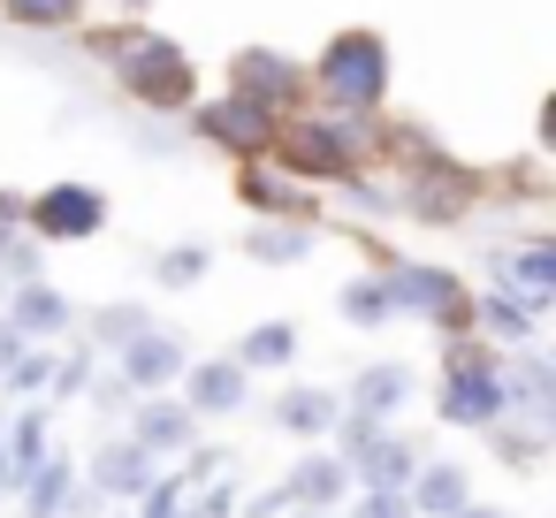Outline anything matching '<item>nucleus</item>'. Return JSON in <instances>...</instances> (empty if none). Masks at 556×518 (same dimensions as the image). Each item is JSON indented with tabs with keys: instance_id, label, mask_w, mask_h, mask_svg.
Returning a JSON list of instances; mask_svg holds the SVG:
<instances>
[{
	"instance_id": "f03ea898",
	"label": "nucleus",
	"mask_w": 556,
	"mask_h": 518,
	"mask_svg": "<svg viewBox=\"0 0 556 518\" xmlns=\"http://www.w3.org/2000/svg\"><path fill=\"white\" fill-rule=\"evenodd\" d=\"M100 54H108L115 85L138 108H153V115L199 108V70H191V54L176 39H161V31H115V39H100Z\"/></svg>"
},
{
	"instance_id": "37998d69",
	"label": "nucleus",
	"mask_w": 556,
	"mask_h": 518,
	"mask_svg": "<svg viewBox=\"0 0 556 518\" xmlns=\"http://www.w3.org/2000/svg\"><path fill=\"white\" fill-rule=\"evenodd\" d=\"M0 427H9V419H0Z\"/></svg>"
},
{
	"instance_id": "c85d7f7f",
	"label": "nucleus",
	"mask_w": 556,
	"mask_h": 518,
	"mask_svg": "<svg viewBox=\"0 0 556 518\" xmlns=\"http://www.w3.org/2000/svg\"><path fill=\"white\" fill-rule=\"evenodd\" d=\"M206 267H214V244H168V252L153 260L161 290H191V282H206Z\"/></svg>"
},
{
	"instance_id": "ea45409f",
	"label": "nucleus",
	"mask_w": 556,
	"mask_h": 518,
	"mask_svg": "<svg viewBox=\"0 0 556 518\" xmlns=\"http://www.w3.org/2000/svg\"><path fill=\"white\" fill-rule=\"evenodd\" d=\"M16 488H24V480H16V472H9V465H0V495H16Z\"/></svg>"
},
{
	"instance_id": "cd10ccee",
	"label": "nucleus",
	"mask_w": 556,
	"mask_h": 518,
	"mask_svg": "<svg viewBox=\"0 0 556 518\" xmlns=\"http://www.w3.org/2000/svg\"><path fill=\"white\" fill-rule=\"evenodd\" d=\"M0 16L16 31H70L85 16V0H0Z\"/></svg>"
},
{
	"instance_id": "7ed1b4c3",
	"label": "nucleus",
	"mask_w": 556,
	"mask_h": 518,
	"mask_svg": "<svg viewBox=\"0 0 556 518\" xmlns=\"http://www.w3.org/2000/svg\"><path fill=\"white\" fill-rule=\"evenodd\" d=\"M305 85L336 115H381V100H389V39L381 31H336Z\"/></svg>"
},
{
	"instance_id": "39448f33",
	"label": "nucleus",
	"mask_w": 556,
	"mask_h": 518,
	"mask_svg": "<svg viewBox=\"0 0 556 518\" xmlns=\"http://www.w3.org/2000/svg\"><path fill=\"white\" fill-rule=\"evenodd\" d=\"M381 290H389V313H412L442 336H472V290L450 275V267H427V260H389L381 267Z\"/></svg>"
},
{
	"instance_id": "412c9836",
	"label": "nucleus",
	"mask_w": 556,
	"mask_h": 518,
	"mask_svg": "<svg viewBox=\"0 0 556 518\" xmlns=\"http://www.w3.org/2000/svg\"><path fill=\"white\" fill-rule=\"evenodd\" d=\"M412 396V366L404 358H381V366H358V381H351V396H343V412H366V419H389L396 404Z\"/></svg>"
},
{
	"instance_id": "473e14b6",
	"label": "nucleus",
	"mask_w": 556,
	"mask_h": 518,
	"mask_svg": "<svg viewBox=\"0 0 556 518\" xmlns=\"http://www.w3.org/2000/svg\"><path fill=\"white\" fill-rule=\"evenodd\" d=\"M184 495H191V472H161V480L138 495V518H176V510H184Z\"/></svg>"
},
{
	"instance_id": "58836bf2",
	"label": "nucleus",
	"mask_w": 556,
	"mask_h": 518,
	"mask_svg": "<svg viewBox=\"0 0 556 518\" xmlns=\"http://www.w3.org/2000/svg\"><path fill=\"white\" fill-rule=\"evenodd\" d=\"M115 9H123V16H146V9H153V0H115Z\"/></svg>"
},
{
	"instance_id": "c9c22d12",
	"label": "nucleus",
	"mask_w": 556,
	"mask_h": 518,
	"mask_svg": "<svg viewBox=\"0 0 556 518\" xmlns=\"http://www.w3.org/2000/svg\"><path fill=\"white\" fill-rule=\"evenodd\" d=\"M16 229H24V199L0 191V244H16Z\"/></svg>"
},
{
	"instance_id": "2f4dec72",
	"label": "nucleus",
	"mask_w": 556,
	"mask_h": 518,
	"mask_svg": "<svg viewBox=\"0 0 556 518\" xmlns=\"http://www.w3.org/2000/svg\"><path fill=\"white\" fill-rule=\"evenodd\" d=\"M47 374H54V351H39V343H31V351H24L9 374H0V381H9V396H47Z\"/></svg>"
},
{
	"instance_id": "1a4fd4ad",
	"label": "nucleus",
	"mask_w": 556,
	"mask_h": 518,
	"mask_svg": "<svg viewBox=\"0 0 556 518\" xmlns=\"http://www.w3.org/2000/svg\"><path fill=\"white\" fill-rule=\"evenodd\" d=\"M184 366H191V351H184V336H168V328H146V336H130V343L115 351V381H123L130 396H168V389L184 381Z\"/></svg>"
},
{
	"instance_id": "2eb2a0df",
	"label": "nucleus",
	"mask_w": 556,
	"mask_h": 518,
	"mask_svg": "<svg viewBox=\"0 0 556 518\" xmlns=\"http://www.w3.org/2000/svg\"><path fill=\"white\" fill-rule=\"evenodd\" d=\"M130 442H138L146 457H184V450L199 442V427H191V412H184L176 396H138V412H130Z\"/></svg>"
},
{
	"instance_id": "dca6fc26",
	"label": "nucleus",
	"mask_w": 556,
	"mask_h": 518,
	"mask_svg": "<svg viewBox=\"0 0 556 518\" xmlns=\"http://www.w3.org/2000/svg\"><path fill=\"white\" fill-rule=\"evenodd\" d=\"M298 176H282V168H267V161H244L237 168V199L252 206V214H275V222H313V191H290Z\"/></svg>"
},
{
	"instance_id": "5701e85b",
	"label": "nucleus",
	"mask_w": 556,
	"mask_h": 518,
	"mask_svg": "<svg viewBox=\"0 0 556 518\" xmlns=\"http://www.w3.org/2000/svg\"><path fill=\"white\" fill-rule=\"evenodd\" d=\"M77 488H85V480H77V465H70V457H47V465H39L16 495H24V518H62Z\"/></svg>"
},
{
	"instance_id": "4be33fe9",
	"label": "nucleus",
	"mask_w": 556,
	"mask_h": 518,
	"mask_svg": "<svg viewBox=\"0 0 556 518\" xmlns=\"http://www.w3.org/2000/svg\"><path fill=\"white\" fill-rule=\"evenodd\" d=\"M412 472H419V450H412L404 434H374V450L351 465V480H358V488H396V495L412 488Z\"/></svg>"
},
{
	"instance_id": "ddd939ff",
	"label": "nucleus",
	"mask_w": 556,
	"mask_h": 518,
	"mask_svg": "<svg viewBox=\"0 0 556 518\" xmlns=\"http://www.w3.org/2000/svg\"><path fill=\"white\" fill-rule=\"evenodd\" d=\"M343 495H351V465H343L336 450L298 457V465L282 472V488H275V503H282V510H336Z\"/></svg>"
},
{
	"instance_id": "4c0bfd02",
	"label": "nucleus",
	"mask_w": 556,
	"mask_h": 518,
	"mask_svg": "<svg viewBox=\"0 0 556 518\" xmlns=\"http://www.w3.org/2000/svg\"><path fill=\"white\" fill-rule=\"evenodd\" d=\"M457 518H510V510H503V503H480V495H472V503H465Z\"/></svg>"
},
{
	"instance_id": "79ce46f5",
	"label": "nucleus",
	"mask_w": 556,
	"mask_h": 518,
	"mask_svg": "<svg viewBox=\"0 0 556 518\" xmlns=\"http://www.w3.org/2000/svg\"><path fill=\"white\" fill-rule=\"evenodd\" d=\"M0 298H9V282H0Z\"/></svg>"
},
{
	"instance_id": "f3484780",
	"label": "nucleus",
	"mask_w": 556,
	"mask_h": 518,
	"mask_svg": "<svg viewBox=\"0 0 556 518\" xmlns=\"http://www.w3.org/2000/svg\"><path fill=\"white\" fill-rule=\"evenodd\" d=\"M495 282H503V290H518L533 313H548V298H556V244H548V237H526L518 252H503V260H495Z\"/></svg>"
},
{
	"instance_id": "72a5a7b5",
	"label": "nucleus",
	"mask_w": 556,
	"mask_h": 518,
	"mask_svg": "<svg viewBox=\"0 0 556 518\" xmlns=\"http://www.w3.org/2000/svg\"><path fill=\"white\" fill-rule=\"evenodd\" d=\"M176 518H237V480H214V488L184 495V510H176Z\"/></svg>"
},
{
	"instance_id": "a19ab883",
	"label": "nucleus",
	"mask_w": 556,
	"mask_h": 518,
	"mask_svg": "<svg viewBox=\"0 0 556 518\" xmlns=\"http://www.w3.org/2000/svg\"><path fill=\"white\" fill-rule=\"evenodd\" d=\"M282 518H328V510H282Z\"/></svg>"
},
{
	"instance_id": "393cba45",
	"label": "nucleus",
	"mask_w": 556,
	"mask_h": 518,
	"mask_svg": "<svg viewBox=\"0 0 556 518\" xmlns=\"http://www.w3.org/2000/svg\"><path fill=\"white\" fill-rule=\"evenodd\" d=\"M0 442H9V450H0V465H9L16 480H31V472L54 457V450H47V419H39V412H16L9 427H0Z\"/></svg>"
},
{
	"instance_id": "f8f14e48",
	"label": "nucleus",
	"mask_w": 556,
	"mask_h": 518,
	"mask_svg": "<svg viewBox=\"0 0 556 518\" xmlns=\"http://www.w3.org/2000/svg\"><path fill=\"white\" fill-rule=\"evenodd\" d=\"M77 480H85L100 503H138V495L161 480V457H146L130 434H115V442H100V450H92V465H85Z\"/></svg>"
},
{
	"instance_id": "a211bd4d",
	"label": "nucleus",
	"mask_w": 556,
	"mask_h": 518,
	"mask_svg": "<svg viewBox=\"0 0 556 518\" xmlns=\"http://www.w3.org/2000/svg\"><path fill=\"white\" fill-rule=\"evenodd\" d=\"M404 503H412V518H457L465 503H472V472L465 465H450V457H419V472H412V488H404Z\"/></svg>"
},
{
	"instance_id": "e433bc0d",
	"label": "nucleus",
	"mask_w": 556,
	"mask_h": 518,
	"mask_svg": "<svg viewBox=\"0 0 556 518\" xmlns=\"http://www.w3.org/2000/svg\"><path fill=\"white\" fill-rule=\"evenodd\" d=\"M24 351H31V343H24V336H16V328H9V320H0V374H9V366H16V358H24Z\"/></svg>"
},
{
	"instance_id": "0eeeda50",
	"label": "nucleus",
	"mask_w": 556,
	"mask_h": 518,
	"mask_svg": "<svg viewBox=\"0 0 556 518\" xmlns=\"http://www.w3.org/2000/svg\"><path fill=\"white\" fill-rule=\"evenodd\" d=\"M229 92L252 100V108H267V115L282 123V115H298V100H305V62H290V54H275V47H244V54L229 62Z\"/></svg>"
},
{
	"instance_id": "b1692460",
	"label": "nucleus",
	"mask_w": 556,
	"mask_h": 518,
	"mask_svg": "<svg viewBox=\"0 0 556 518\" xmlns=\"http://www.w3.org/2000/svg\"><path fill=\"white\" fill-rule=\"evenodd\" d=\"M229 358H237L244 374H275V366H290V358H298V328H290V320H260Z\"/></svg>"
},
{
	"instance_id": "6e6552de",
	"label": "nucleus",
	"mask_w": 556,
	"mask_h": 518,
	"mask_svg": "<svg viewBox=\"0 0 556 518\" xmlns=\"http://www.w3.org/2000/svg\"><path fill=\"white\" fill-rule=\"evenodd\" d=\"M191 130L206 138V146H222V153H237V161H267L275 153V115L267 108H252V100H237V92H222V100H206V108H191Z\"/></svg>"
},
{
	"instance_id": "f704fd0d",
	"label": "nucleus",
	"mask_w": 556,
	"mask_h": 518,
	"mask_svg": "<svg viewBox=\"0 0 556 518\" xmlns=\"http://www.w3.org/2000/svg\"><path fill=\"white\" fill-rule=\"evenodd\" d=\"M351 518H412V503H404L396 488H358V503H351Z\"/></svg>"
},
{
	"instance_id": "aec40b11",
	"label": "nucleus",
	"mask_w": 556,
	"mask_h": 518,
	"mask_svg": "<svg viewBox=\"0 0 556 518\" xmlns=\"http://www.w3.org/2000/svg\"><path fill=\"white\" fill-rule=\"evenodd\" d=\"M541 320H548V313H533V305H526L518 290H503V282H495L488 298H472V336H488L495 351H503V343H526Z\"/></svg>"
},
{
	"instance_id": "9b49d317",
	"label": "nucleus",
	"mask_w": 556,
	"mask_h": 518,
	"mask_svg": "<svg viewBox=\"0 0 556 518\" xmlns=\"http://www.w3.org/2000/svg\"><path fill=\"white\" fill-rule=\"evenodd\" d=\"M244 396H252V374L237 358H191L176 381V404L191 419H229V412H244Z\"/></svg>"
},
{
	"instance_id": "4468645a",
	"label": "nucleus",
	"mask_w": 556,
	"mask_h": 518,
	"mask_svg": "<svg viewBox=\"0 0 556 518\" xmlns=\"http://www.w3.org/2000/svg\"><path fill=\"white\" fill-rule=\"evenodd\" d=\"M0 320H9L24 343H47V336H70L77 328V305L54 282H16L9 298H0Z\"/></svg>"
},
{
	"instance_id": "423d86ee",
	"label": "nucleus",
	"mask_w": 556,
	"mask_h": 518,
	"mask_svg": "<svg viewBox=\"0 0 556 518\" xmlns=\"http://www.w3.org/2000/svg\"><path fill=\"white\" fill-rule=\"evenodd\" d=\"M24 229L39 244H92L108 229V191L100 184H47L39 199H24Z\"/></svg>"
},
{
	"instance_id": "9d476101",
	"label": "nucleus",
	"mask_w": 556,
	"mask_h": 518,
	"mask_svg": "<svg viewBox=\"0 0 556 518\" xmlns=\"http://www.w3.org/2000/svg\"><path fill=\"white\" fill-rule=\"evenodd\" d=\"M412 153H419V168L404 176L396 206H404V214H419V222H457V214L472 206V176H465V168H450V161H427V146H412Z\"/></svg>"
},
{
	"instance_id": "f257e3e1",
	"label": "nucleus",
	"mask_w": 556,
	"mask_h": 518,
	"mask_svg": "<svg viewBox=\"0 0 556 518\" xmlns=\"http://www.w3.org/2000/svg\"><path fill=\"white\" fill-rule=\"evenodd\" d=\"M381 153V123L374 115H298L275 130V161L298 176V184H351L366 161Z\"/></svg>"
},
{
	"instance_id": "6ab92c4d",
	"label": "nucleus",
	"mask_w": 556,
	"mask_h": 518,
	"mask_svg": "<svg viewBox=\"0 0 556 518\" xmlns=\"http://www.w3.org/2000/svg\"><path fill=\"white\" fill-rule=\"evenodd\" d=\"M336 419H343V396L320 389V381H290V389L275 396V427H282L290 442H313V434H328Z\"/></svg>"
},
{
	"instance_id": "c756f323",
	"label": "nucleus",
	"mask_w": 556,
	"mask_h": 518,
	"mask_svg": "<svg viewBox=\"0 0 556 518\" xmlns=\"http://www.w3.org/2000/svg\"><path fill=\"white\" fill-rule=\"evenodd\" d=\"M153 320L138 313V305H108V313H92V351H123L130 336H146Z\"/></svg>"
},
{
	"instance_id": "20e7f679",
	"label": "nucleus",
	"mask_w": 556,
	"mask_h": 518,
	"mask_svg": "<svg viewBox=\"0 0 556 518\" xmlns=\"http://www.w3.org/2000/svg\"><path fill=\"white\" fill-rule=\"evenodd\" d=\"M442 419L450 427H495L503 419V351L488 343V336H450V351H442Z\"/></svg>"
},
{
	"instance_id": "a878e982",
	"label": "nucleus",
	"mask_w": 556,
	"mask_h": 518,
	"mask_svg": "<svg viewBox=\"0 0 556 518\" xmlns=\"http://www.w3.org/2000/svg\"><path fill=\"white\" fill-rule=\"evenodd\" d=\"M244 252H252L260 267H298V260L313 252V222H260Z\"/></svg>"
},
{
	"instance_id": "7c9ffc66",
	"label": "nucleus",
	"mask_w": 556,
	"mask_h": 518,
	"mask_svg": "<svg viewBox=\"0 0 556 518\" xmlns=\"http://www.w3.org/2000/svg\"><path fill=\"white\" fill-rule=\"evenodd\" d=\"M92 366H100V351H92V343L62 351V358H54V374H47V396H85V389H92Z\"/></svg>"
},
{
	"instance_id": "bb28decb",
	"label": "nucleus",
	"mask_w": 556,
	"mask_h": 518,
	"mask_svg": "<svg viewBox=\"0 0 556 518\" xmlns=\"http://www.w3.org/2000/svg\"><path fill=\"white\" fill-rule=\"evenodd\" d=\"M336 313H343L351 328H381V320H396V313H389V290H381V275H351V282L336 290Z\"/></svg>"
}]
</instances>
